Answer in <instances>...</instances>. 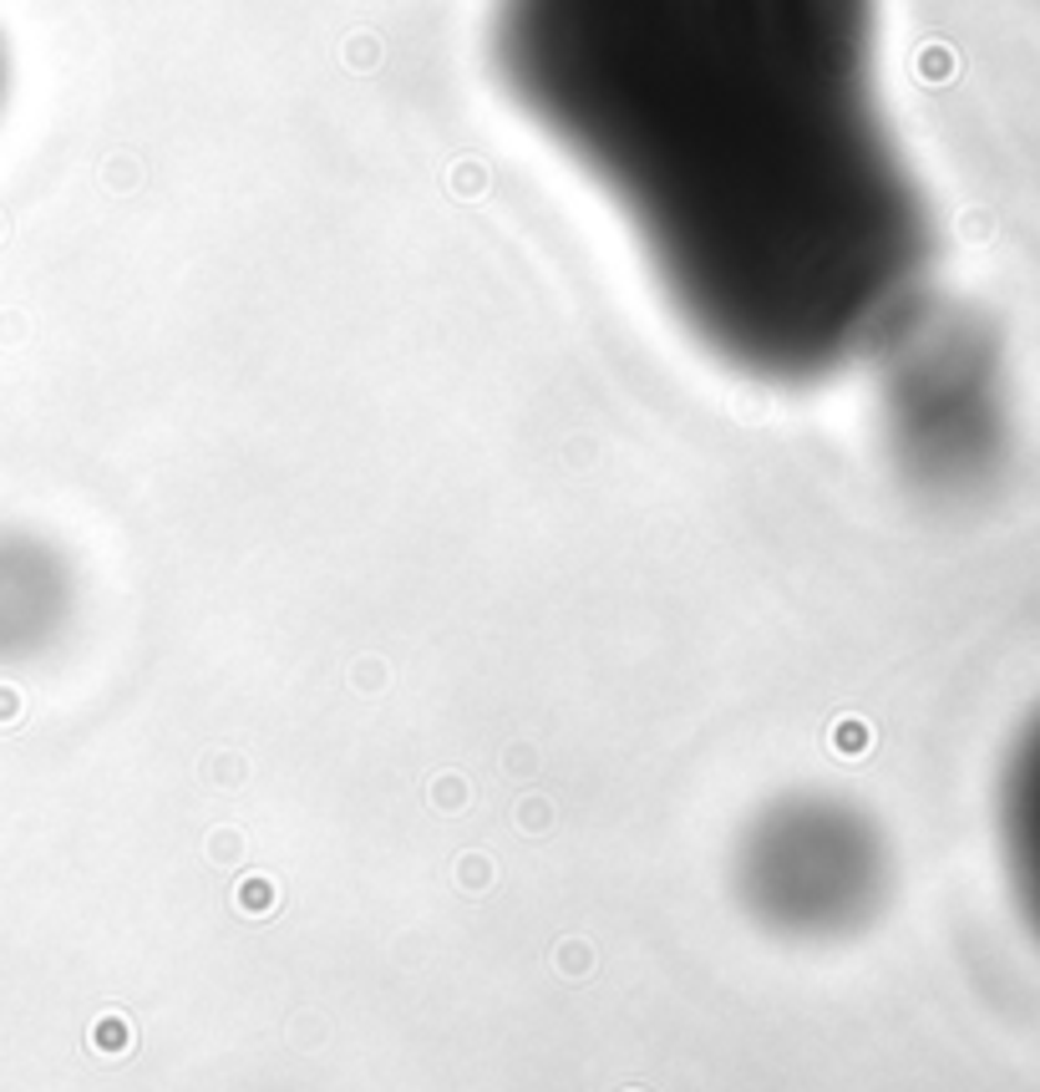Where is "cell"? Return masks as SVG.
Returning a JSON list of instances; mask_svg holds the SVG:
<instances>
[{
    "label": "cell",
    "instance_id": "obj_1",
    "mask_svg": "<svg viewBox=\"0 0 1040 1092\" xmlns=\"http://www.w3.org/2000/svg\"><path fill=\"white\" fill-rule=\"evenodd\" d=\"M488 41L726 372L817 386L919 311L929 219L884 118L878 0H492Z\"/></svg>",
    "mask_w": 1040,
    "mask_h": 1092
},
{
    "label": "cell",
    "instance_id": "obj_6",
    "mask_svg": "<svg viewBox=\"0 0 1040 1092\" xmlns=\"http://www.w3.org/2000/svg\"><path fill=\"white\" fill-rule=\"evenodd\" d=\"M6 97H11V47L0 37V108H6Z\"/></svg>",
    "mask_w": 1040,
    "mask_h": 1092
},
{
    "label": "cell",
    "instance_id": "obj_3",
    "mask_svg": "<svg viewBox=\"0 0 1040 1092\" xmlns=\"http://www.w3.org/2000/svg\"><path fill=\"white\" fill-rule=\"evenodd\" d=\"M884 437L924 483H959L985 463L995 437V396L985 351L955 325L924 321V305L878 346Z\"/></svg>",
    "mask_w": 1040,
    "mask_h": 1092
},
{
    "label": "cell",
    "instance_id": "obj_2",
    "mask_svg": "<svg viewBox=\"0 0 1040 1092\" xmlns=\"http://www.w3.org/2000/svg\"><path fill=\"white\" fill-rule=\"evenodd\" d=\"M894 853L878 818L843 792L766 798L731 849V889L777 940H848L884 914Z\"/></svg>",
    "mask_w": 1040,
    "mask_h": 1092
},
{
    "label": "cell",
    "instance_id": "obj_5",
    "mask_svg": "<svg viewBox=\"0 0 1040 1092\" xmlns=\"http://www.w3.org/2000/svg\"><path fill=\"white\" fill-rule=\"evenodd\" d=\"M72 615V575L37 539H0V640L41 646Z\"/></svg>",
    "mask_w": 1040,
    "mask_h": 1092
},
{
    "label": "cell",
    "instance_id": "obj_4",
    "mask_svg": "<svg viewBox=\"0 0 1040 1092\" xmlns=\"http://www.w3.org/2000/svg\"><path fill=\"white\" fill-rule=\"evenodd\" d=\"M995 833H1000L1005 884L1016 894L1026 930L1040 940V711L1005 752L995 788Z\"/></svg>",
    "mask_w": 1040,
    "mask_h": 1092
}]
</instances>
